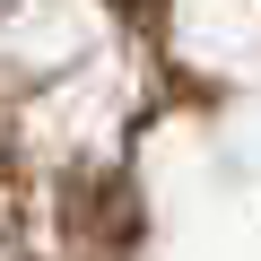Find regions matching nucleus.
<instances>
[{"label":"nucleus","mask_w":261,"mask_h":261,"mask_svg":"<svg viewBox=\"0 0 261 261\" xmlns=\"http://www.w3.org/2000/svg\"><path fill=\"white\" fill-rule=\"evenodd\" d=\"M113 9H122V18H148V9H157V0H113Z\"/></svg>","instance_id":"1"}]
</instances>
